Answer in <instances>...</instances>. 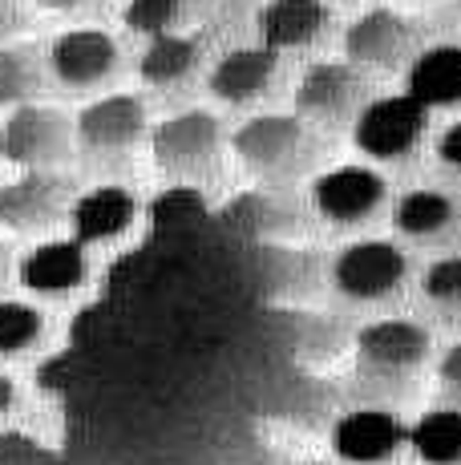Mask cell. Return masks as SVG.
Masks as SVG:
<instances>
[{"label": "cell", "mask_w": 461, "mask_h": 465, "mask_svg": "<svg viewBox=\"0 0 461 465\" xmlns=\"http://www.w3.org/2000/svg\"><path fill=\"white\" fill-rule=\"evenodd\" d=\"M74 138V122L57 105L25 102L16 110H8L5 126H0V163L16 170H49L69 154Z\"/></svg>", "instance_id": "1"}, {"label": "cell", "mask_w": 461, "mask_h": 465, "mask_svg": "<svg viewBox=\"0 0 461 465\" xmlns=\"http://www.w3.org/2000/svg\"><path fill=\"white\" fill-rule=\"evenodd\" d=\"M425 126H429V110H425L417 97L409 94H388L368 102L357 114V126H352V142H357L360 154L368 158H405L409 150L421 142Z\"/></svg>", "instance_id": "2"}, {"label": "cell", "mask_w": 461, "mask_h": 465, "mask_svg": "<svg viewBox=\"0 0 461 465\" xmlns=\"http://www.w3.org/2000/svg\"><path fill=\"white\" fill-rule=\"evenodd\" d=\"M409 275V259L397 243L385 239H360L348 243L332 263V283L348 300H385Z\"/></svg>", "instance_id": "3"}, {"label": "cell", "mask_w": 461, "mask_h": 465, "mask_svg": "<svg viewBox=\"0 0 461 465\" xmlns=\"http://www.w3.org/2000/svg\"><path fill=\"white\" fill-rule=\"evenodd\" d=\"M69 186L53 170H21L0 183V227L16 235L49 231L57 219H69Z\"/></svg>", "instance_id": "4"}, {"label": "cell", "mask_w": 461, "mask_h": 465, "mask_svg": "<svg viewBox=\"0 0 461 465\" xmlns=\"http://www.w3.org/2000/svg\"><path fill=\"white\" fill-rule=\"evenodd\" d=\"M230 150L255 174H288L304 158L308 130L291 114H255L230 134Z\"/></svg>", "instance_id": "5"}, {"label": "cell", "mask_w": 461, "mask_h": 465, "mask_svg": "<svg viewBox=\"0 0 461 465\" xmlns=\"http://www.w3.org/2000/svg\"><path fill=\"white\" fill-rule=\"evenodd\" d=\"M219 142H223V126L215 114L182 110L150 130V154H154V166L166 174H191L219 154Z\"/></svg>", "instance_id": "6"}, {"label": "cell", "mask_w": 461, "mask_h": 465, "mask_svg": "<svg viewBox=\"0 0 461 465\" xmlns=\"http://www.w3.org/2000/svg\"><path fill=\"white\" fill-rule=\"evenodd\" d=\"M401 445H409V425L397 413H388V409H352L332 425L336 458L352 465L388 461Z\"/></svg>", "instance_id": "7"}, {"label": "cell", "mask_w": 461, "mask_h": 465, "mask_svg": "<svg viewBox=\"0 0 461 465\" xmlns=\"http://www.w3.org/2000/svg\"><path fill=\"white\" fill-rule=\"evenodd\" d=\"M312 203L324 219L332 223H357L385 203V178L372 166H332L312 183Z\"/></svg>", "instance_id": "8"}, {"label": "cell", "mask_w": 461, "mask_h": 465, "mask_svg": "<svg viewBox=\"0 0 461 465\" xmlns=\"http://www.w3.org/2000/svg\"><path fill=\"white\" fill-rule=\"evenodd\" d=\"M74 134L90 150H126L146 134V102L138 94L93 97L74 118Z\"/></svg>", "instance_id": "9"}, {"label": "cell", "mask_w": 461, "mask_h": 465, "mask_svg": "<svg viewBox=\"0 0 461 465\" xmlns=\"http://www.w3.org/2000/svg\"><path fill=\"white\" fill-rule=\"evenodd\" d=\"M49 65L61 85H97L118 69V41L102 29H65L49 45Z\"/></svg>", "instance_id": "10"}, {"label": "cell", "mask_w": 461, "mask_h": 465, "mask_svg": "<svg viewBox=\"0 0 461 465\" xmlns=\"http://www.w3.org/2000/svg\"><path fill=\"white\" fill-rule=\"evenodd\" d=\"M85 247L77 239H45V243L29 247L16 263V280L33 296H65L85 283Z\"/></svg>", "instance_id": "11"}, {"label": "cell", "mask_w": 461, "mask_h": 465, "mask_svg": "<svg viewBox=\"0 0 461 465\" xmlns=\"http://www.w3.org/2000/svg\"><path fill=\"white\" fill-rule=\"evenodd\" d=\"M357 356L377 372H409L429 356V332L413 320H377L357 332Z\"/></svg>", "instance_id": "12"}, {"label": "cell", "mask_w": 461, "mask_h": 465, "mask_svg": "<svg viewBox=\"0 0 461 465\" xmlns=\"http://www.w3.org/2000/svg\"><path fill=\"white\" fill-rule=\"evenodd\" d=\"M138 219V199L118 183L90 186L85 194H77L69 207V223H74V239L77 243H105L118 239L130 223Z\"/></svg>", "instance_id": "13"}, {"label": "cell", "mask_w": 461, "mask_h": 465, "mask_svg": "<svg viewBox=\"0 0 461 465\" xmlns=\"http://www.w3.org/2000/svg\"><path fill=\"white\" fill-rule=\"evenodd\" d=\"M409 21L393 8H368L344 29V57L348 65H393L409 49Z\"/></svg>", "instance_id": "14"}, {"label": "cell", "mask_w": 461, "mask_h": 465, "mask_svg": "<svg viewBox=\"0 0 461 465\" xmlns=\"http://www.w3.org/2000/svg\"><path fill=\"white\" fill-rule=\"evenodd\" d=\"M271 77H276V53L268 45H243V49H227L215 61L207 85L219 102L243 105V102H255L271 85Z\"/></svg>", "instance_id": "15"}, {"label": "cell", "mask_w": 461, "mask_h": 465, "mask_svg": "<svg viewBox=\"0 0 461 465\" xmlns=\"http://www.w3.org/2000/svg\"><path fill=\"white\" fill-rule=\"evenodd\" d=\"M328 25V5L324 0H268L255 16L260 45L276 49H304L324 33Z\"/></svg>", "instance_id": "16"}, {"label": "cell", "mask_w": 461, "mask_h": 465, "mask_svg": "<svg viewBox=\"0 0 461 465\" xmlns=\"http://www.w3.org/2000/svg\"><path fill=\"white\" fill-rule=\"evenodd\" d=\"M409 97L425 110H441V105L461 102V45H433L409 65Z\"/></svg>", "instance_id": "17"}, {"label": "cell", "mask_w": 461, "mask_h": 465, "mask_svg": "<svg viewBox=\"0 0 461 465\" xmlns=\"http://www.w3.org/2000/svg\"><path fill=\"white\" fill-rule=\"evenodd\" d=\"M360 77L348 61H320L312 65L304 77H299V89H296V102L304 114H320V118H336L344 114L360 94Z\"/></svg>", "instance_id": "18"}, {"label": "cell", "mask_w": 461, "mask_h": 465, "mask_svg": "<svg viewBox=\"0 0 461 465\" xmlns=\"http://www.w3.org/2000/svg\"><path fill=\"white\" fill-rule=\"evenodd\" d=\"M409 445L425 465L461 461V409H429L409 425Z\"/></svg>", "instance_id": "19"}, {"label": "cell", "mask_w": 461, "mask_h": 465, "mask_svg": "<svg viewBox=\"0 0 461 465\" xmlns=\"http://www.w3.org/2000/svg\"><path fill=\"white\" fill-rule=\"evenodd\" d=\"M194 61H199V45L191 37H182V33H166V37H154L142 49L138 74L150 85H174L191 74Z\"/></svg>", "instance_id": "20"}, {"label": "cell", "mask_w": 461, "mask_h": 465, "mask_svg": "<svg viewBox=\"0 0 461 465\" xmlns=\"http://www.w3.org/2000/svg\"><path fill=\"white\" fill-rule=\"evenodd\" d=\"M454 219V203L441 191H409L397 203V227L405 235H437Z\"/></svg>", "instance_id": "21"}, {"label": "cell", "mask_w": 461, "mask_h": 465, "mask_svg": "<svg viewBox=\"0 0 461 465\" xmlns=\"http://www.w3.org/2000/svg\"><path fill=\"white\" fill-rule=\"evenodd\" d=\"M45 332L41 308L25 300H0V356H21Z\"/></svg>", "instance_id": "22"}, {"label": "cell", "mask_w": 461, "mask_h": 465, "mask_svg": "<svg viewBox=\"0 0 461 465\" xmlns=\"http://www.w3.org/2000/svg\"><path fill=\"white\" fill-rule=\"evenodd\" d=\"M182 13V0H130L126 8H122V25H126L130 33H138V37H166V33H174V21H179Z\"/></svg>", "instance_id": "23"}, {"label": "cell", "mask_w": 461, "mask_h": 465, "mask_svg": "<svg viewBox=\"0 0 461 465\" xmlns=\"http://www.w3.org/2000/svg\"><path fill=\"white\" fill-rule=\"evenodd\" d=\"M37 89V65L25 49H0V110H16Z\"/></svg>", "instance_id": "24"}, {"label": "cell", "mask_w": 461, "mask_h": 465, "mask_svg": "<svg viewBox=\"0 0 461 465\" xmlns=\"http://www.w3.org/2000/svg\"><path fill=\"white\" fill-rule=\"evenodd\" d=\"M202 214H207V203H202L199 186H166L154 199V207H150V219L158 227H186V223L202 219Z\"/></svg>", "instance_id": "25"}, {"label": "cell", "mask_w": 461, "mask_h": 465, "mask_svg": "<svg viewBox=\"0 0 461 465\" xmlns=\"http://www.w3.org/2000/svg\"><path fill=\"white\" fill-rule=\"evenodd\" d=\"M421 292L429 300H437V303L461 300V255H446V259H437V263L425 267Z\"/></svg>", "instance_id": "26"}, {"label": "cell", "mask_w": 461, "mask_h": 465, "mask_svg": "<svg viewBox=\"0 0 461 465\" xmlns=\"http://www.w3.org/2000/svg\"><path fill=\"white\" fill-rule=\"evenodd\" d=\"M41 445L21 429H0V465H33Z\"/></svg>", "instance_id": "27"}, {"label": "cell", "mask_w": 461, "mask_h": 465, "mask_svg": "<svg viewBox=\"0 0 461 465\" xmlns=\"http://www.w3.org/2000/svg\"><path fill=\"white\" fill-rule=\"evenodd\" d=\"M437 158H441L446 166H461V118L449 122V126L441 130V138H437Z\"/></svg>", "instance_id": "28"}, {"label": "cell", "mask_w": 461, "mask_h": 465, "mask_svg": "<svg viewBox=\"0 0 461 465\" xmlns=\"http://www.w3.org/2000/svg\"><path fill=\"white\" fill-rule=\"evenodd\" d=\"M437 377L449 384V389H461V340L457 344H449L446 352H441L437 361Z\"/></svg>", "instance_id": "29"}, {"label": "cell", "mask_w": 461, "mask_h": 465, "mask_svg": "<svg viewBox=\"0 0 461 465\" xmlns=\"http://www.w3.org/2000/svg\"><path fill=\"white\" fill-rule=\"evenodd\" d=\"M13 405H16V381L8 377L5 369H0V417H5Z\"/></svg>", "instance_id": "30"}, {"label": "cell", "mask_w": 461, "mask_h": 465, "mask_svg": "<svg viewBox=\"0 0 461 465\" xmlns=\"http://www.w3.org/2000/svg\"><path fill=\"white\" fill-rule=\"evenodd\" d=\"M37 8H45V13H69V8L85 5V0H33Z\"/></svg>", "instance_id": "31"}, {"label": "cell", "mask_w": 461, "mask_h": 465, "mask_svg": "<svg viewBox=\"0 0 461 465\" xmlns=\"http://www.w3.org/2000/svg\"><path fill=\"white\" fill-rule=\"evenodd\" d=\"M5 280H8V247L0 243V288H5Z\"/></svg>", "instance_id": "32"}, {"label": "cell", "mask_w": 461, "mask_h": 465, "mask_svg": "<svg viewBox=\"0 0 461 465\" xmlns=\"http://www.w3.org/2000/svg\"><path fill=\"white\" fill-rule=\"evenodd\" d=\"M304 465H328V461H304Z\"/></svg>", "instance_id": "33"}]
</instances>
